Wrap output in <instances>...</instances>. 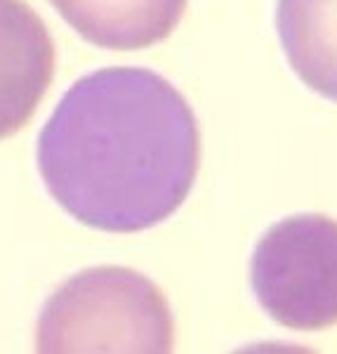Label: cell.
Segmentation results:
<instances>
[{"label": "cell", "mask_w": 337, "mask_h": 354, "mask_svg": "<svg viewBox=\"0 0 337 354\" xmlns=\"http://www.w3.org/2000/svg\"><path fill=\"white\" fill-rule=\"evenodd\" d=\"M201 165L191 104L142 66L88 73L61 97L38 140V168L71 218L104 232L161 225L189 196Z\"/></svg>", "instance_id": "1"}, {"label": "cell", "mask_w": 337, "mask_h": 354, "mask_svg": "<svg viewBox=\"0 0 337 354\" xmlns=\"http://www.w3.org/2000/svg\"><path fill=\"white\" fill-rule=\"evenodd\" d=\"M173 312L161 288L130 267H95L71 277L45 302L41 352H170Z\"/></svg>", "instance_id": "2"}, {"label": "cell", "mask_w": 337, "mask_h": 354, "mask_svg": "<svg viewBox=\"0 0 337 354\" xmlns=\"http://www.w3.org/2000/svg\"><path fill=\"white\" fill-rule=\"evenodd\" d=\"M250 279L260 305L281 326H335L337 220L307 213L276 222L257 243Z\"/></svg>", "instance_id": "3"}, {"label": "cell", "mask_w": 337, "mask_h": 354, "mask_svg": "<svg viewBox=\"0 0 337 354\" xmlns=\"http://www.w3.org/2000/svg\"><path fill=\"white\" fill-rule=\"evenodd\" d=\"M55 76V43L24 0H0V140L26 128Z\"/></svg>", "instance_id": "4"}, {"label": "cell", "mask_w": 337, "mask_h": 354, "mask_svg": "<svg viewBox=\"0 0 337 354\" xmlns=\"http://www.w3.org/2000/svg\"><path fill=\"white\" fill-rule=\"evenodd\" d=\"M85 41L106 50H142L173 36L189 0H50Z\"/></svg>", "instance_id": "5"}, {"label": "cell", "mask_w": 337, "mask_h": 354, "mask_svg": "<svg viewBox=\"0 0 337 354\" xmlns=\"http://www.w3.org/2000/svg\"><path fill=\"white\" fill-rule=\"evenodd\" d=\"M276 26L293 71L337 102V0H278Z\"/></svg>", "instance_id": "6"}]
</instances>
